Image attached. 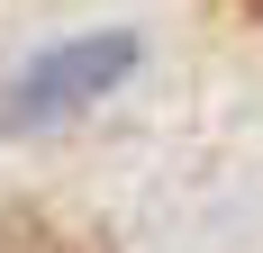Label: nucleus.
<instances>
[{"label": "nucleus", "instance_id": "nucleus-1", "mask_svg": "<svg viewBox=\"0 0 263 253\" xmlns=\"http://www.w3.org/2000/svg\"><path fill=\"white\" fill-rule=\"evenodd\" d=\"M136 64V36H73V46H46L36 64H27L9 91H0V126H46V118H73V109H91L109 91V81H127Z\"/></svg>", "mask_w": 263, "mask_h": 253}]
</instances>
